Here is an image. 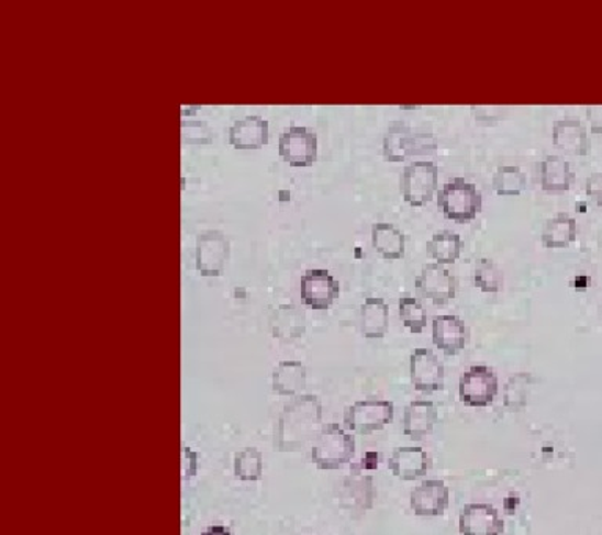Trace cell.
I'll use <instances>...</instances> for the list:
<instances>
[{"instance_id": "7", "label": "cell", "mask_w": 602, "mask_h": 535, "mask_svg": "<svg viewBox=\"0 0 602 535\" xmlns=\"http://www.w3.org/2000/svg\"><path fill=\"white\" fill-rule=\"evenodd\" d=\"M410 376L414 390L420 393L432 394L444 390L446 371L443 361L428 347H417L411 352Z\"/></svg>"}, {"instance_id": "10", "label": "cell", "mask_w": 602, "mask_h": 535, "mask_svg": "<svg viewBox=\"0 0 602 535\" xmlns=\"http://www.w3.org/2000/svg\"><path fill=\"white\" fill-rule=\"evenodd\" d=\"M341 294V283L326 269H310L300 281L301 300L312 310H326Z\"/></svg>"}, {"instance_id": "25", "label": "cell", "mask_w": 602, "mask_h": 535, "mask_svg": "<svg viewBox=\"0 0 602 535\" xmlns=\"http://www.w3.org/2000/svg\"><path fill=\"white\" fill-rule=\"evenodd\" d=\"M413 126L406 121L394 120L388 124L383 134V154L391 163L409 159V141Z\"/></svg>"}, {"instance_id": "13", "label": "cell", "mask_w": 602, "mask_h": 535, "mask_svg": "<svg viewBox=\"0 0 602 535\" xmlns=\"http://www.w3.org/2000/svg\"><path fill=\"white\" fill-rule=\"evenodd\" d=\"M431 468V456L421 446H400L392 450L388 459V470L400 481H417L424 478Z\"/></svg>"}, {"instance_id": "21", "label": "cell", "mask_w": 602, "mask_h": 535, "mask_svg": "<svg viewBox=\"0 0 602 535\" xmlns=\"http://www.w3.org/2000/svg\"><path fill=\"white\" fill-rule=\"evenodd\" d=\"M306 366L301 361H281L271 374V388L275 393L297 398L306 388Z\"/></svg>"}, {"instance_id": "22", "label": "cell", "mask_w": 602, "mask_h": 535, "mask_svg": "<svg viewBox=\"0 0 602 535\" xmlns=\"http://www.w3.org/2000/svg\"><path fill=\"white\" fill-rule=\"evenodd\" d=\"M578 236V219L570 212H557L545 222L542 242L548 248H565Z\"/></svg>"}, {"instance_id": "19", "label": "cell", "mask_w": 602, "mask_h": 535, "mask_svg": "<svg viewBox=\"0 0 602 535\" xmlns=\"http://www.w3.org/2000/svg\"><path fill=\"white\" fill-rule=\"evenodd\" d=\"M539 182L549 192H565L576 181V171L571 164L559 154H548L538 164Z\"/></svg>"}, {"instance_id": "6", "label": "cell", "mask_w": 602, "mask_h": 535, "mask_svg": "<svg viewBox=\"0 0 602 535\" xmlns=\"http://www.w3.org/2000/svg\"><path fill=\"white\" fill-rule=\"evenodd\" d=\"M499 393V379L490 366H471L462 372L458 382V395L462 404L472 409H484L494 402Z\"/></svg>"}, {"instance_id": "37", "label": "cell", "mask_w": 602, "mask_h": 535, "mask_svg": "<svg viewBox=\"0 0 602 535\" xmlns=\"http://www.w3.org/2000/svg\"><path fill=\"white\" fill-rule=\"evenodd\" d=\"M381 456L376 450H369L363 456L361 461L358 465L352 464V472L359 471H376L380 467Z\"/></svg>"}, {"instance_id": "28", "label": "cell", "mask_w": 602, "mask_h": 535, "mask_svg": "<svg viewBox=\"0 0 602 535\" xmlns=\"http://www.w3.org/2000/svg\"><path fill=\"white\" fill-rule=\"evenodd\" d=\"M473 285L483 292H494L501 291L502 286H504V272H502L499 264L491 258H479L476 264H473Z\"/></svg>"}, {"instance_id": "33", "label": "cell", "mask_w": 602, "mask_h": 535, "mask_svg": "<svg viewBox=\"0 0 602 535\" xmlns=\"http://www.w3.org/2000/svg\"><path fill=\"white\" fill-rule=\"evenodd\" d=\"M438 148V138L431 127H413L409 143L410 156L433 153Z\"/></svg>"}, {"instance_id": "8", "label": "cell", "mask_w": 602, "mask_h": 535, "mask_svg": "<svg viewBox=\"0 0 602 535\" xmlns=\"http://www.w3.org/2000/svg\"><path fill=\"white\" fill-rule=\"evenodd\" d=\"M414 288L424 299L432 300L436 305H443L457 296V278L444 264L427 263L417 274Z\"/></svg>"}, {"instance_id": "30", "label": "cell", "mask_w": 602, "mask_h": 535, "mask_svg": "<svg viewBox=\"0 0 602 535\" xmlns=\"http://www.w3.org/2000/svg\"><path fill=\"white\" fill-rule=\"evenodd\" d=\"M399 316L402 319L403 325L416 335H420L427 327V311L416 297H400Z\"/></svg>"}, {"instance_id": "26", "label": "cell", "mask_w": 602, "mask_h": 535, "mask_svg": "<svg viewBox=\"0 0 602 535\" xmlns=\"http://www.w3.org/2000/svg\"><path fill=\"white\" fill-rule=\"evenodd\" d=\"M462 248L461 236L455 231H436L427 242V252L439 264L457 261Z\"/></svg>"}, {"instance_id": "1", "label": "cell", "mask_w": 602, "mask_h": 535, "mask_svg": "<svg viewBox=\"0 0 602 535\" xmlns=\"http://www.w3.org/2000/svg\"><path fill=\"white\" fill-rule=\"evenodd\" d=\"M321 401L314 394L293 398L278 417L274 446L278 453H299L308 445H314L325 424H322Z\"/></svg>"}, {"instance_id": "27", "label": "cell", "mask_w": 602, "mask_h": 535, "mask_svg": "<svg viewBox=\"0 0 602 535\" xmlns=\"http://www.w3.org/2000/svg\"><path fill=\"white\" fill-rule=\"evenodd\" d=\"M491 186L499 196H520L527 187L526 171L520 165H499L491 179Z\"/></svg>"}, {"instance_id": "35", "label": "cell", "mask_w": 602, "mask_h": 535, "mask_svg": "<svg viewBox=\"0 0 602 535\" xmlns=\"http://www.w3.org/2000/svg\"><path fill=\"white\" fill-rule=\"evenodd\" d=\"M471 112L473 119L482 121V123L493 124L504 119L506 108L505 105L495 104H472Z\"/></svg>"}, {"instance_id": "18", "label": "cell", "mask_w": 602, "mask_h": 535, "mask_svg": "<svg viewBox=\"0 0 602 535\" xmlns=\"http://www.w3.org/2000/svg\"><path fill=\"white\" fill-rule=\"evenodd\" d=\"M269 120L258 113H253V115H245L234 121L227 135L236 148H258L269 141Z\"/></svg>"}, {"instance_id": "5", "label": "cell", "mask_w": 602, "mask_h": 535, "mask_svg": "<svg viewBox=\"0 0 602 535\" xmlns=\"http://www.w3.org/2000/svg\"><path fill=\"white\" fill-rule=\"evenodd\" d=\"M395 406L391 401H359L344 412V427L358 435H370L394 421Z\"/></svg>"}, {"instance_id": "2", "label": "cell", "mask_w": 602, "mask_h": 535, "mask_svg": "<svg viewBox=\"0 0 602 535\" xmlns=\"http://www.w3.org/2000/svg\"><path fill=\"white\" fill-rule=\"evenodd\" d=\"M436 200L444 218L457 223L472 222L483 207V196L479 186L462 176H454L444 182Z\"/></svg>"}, {"instance_id": "20", "label": "cell", "mask_w": 602, "mask_h": 535, "mask_svg": "<svg viewBox=\"0 0 602 535\" xmlns=\"http://www.w3.org/2000/svg\"><path fill=\"white\" fill-rule=\"evenodd\" d=\"M270 327L277 338H300L306 332V314L293 303H282L271 313Z\"/></svg>"}, {"instance_id": "14", "label": "cell", "mask_w": 602, "mask_h": 535, "mask_svg": "<svg viewBox=\"0 0 602 535\" xmlns=\"http://www.w3.org/2000/svg\"><path fill=\"white\" fill-rule=\"evenodd\" d=\"M450 490L444 481L427 479L411 492L410 504L416 516H443L449 509Z\"/></svg>"}, {"instance_id": "39", "label": "cell", "mask_w": 602, "mask_h": 535, "mask_svg": "<svg viewBox=\"0 0 602 535\" xmlns=\"http://www.w3.org/2000/svg\"><path fill=\"white\" fill-rule=\"evenodd\" d=\"M586 115L593 134H602V104L587 105Z\"/></svg>"}, {"instance_id": "9", "label": "cell", "mask_w": 602, "mask_h": 535, "mask_svg": "<svg viewBox=\"0 0 602 535\" xmlns=\"http://www.w3.org/2000/svg\"><path fill=\"white\" fill-rule=\"evenodd\" d=\"M278 149L289 164L311 165L317 159V134L311 127L291 124L281 132Z\"/></svg>"}, {"instance_id": "12", "label": "cell", "mask_w": 602, "mask_h": 535, "mask_svg": "<svg viewBox=\"0 0 602 535\" xmlns=\"http://www.w3.org/2000/svg\"><path fill=\"white\" fill-rule=\"evenodd\" d=\"M230 253V241L220 230H205L198 236L194 259L201 274L219 275Z\"/></svg>"}, {"instance_id": "11", "label": "cell", "mask_w": 602, "mask_h": 535, "mask_svg": "<svg viewBox=\"0 0 602 535\" xmlns=\"http://www.w3.org/2000/svg\"><path fill=\"white\" fill-rule=\"evenodd\" d=\"M458 531L461 535H502L505 523L494 505L472 503L461 509Z\"/></svg>"}, {"instance_id": "34", "label": "cell", "mask_w": 602, "mask_h": 535, "mask_svg": "<svg viewBox=\"0 0 602 535\" xmlns=\"http://www.w3.org/2000/svg\"><path fill=\"white\" fill-rule=\"evenodd\" d=\"M182 138L186 142L204 143L211 142L212 131L204 120L182 119L181 121Z\"/></svg>"}, {"instance_id": "29", "label": "cell", "mask_w": 602, "mask_h": 535, "mask_svg": "<svg viewBox=\"0 0 602 535\" xmlns=\"http://www.w3.org/2000/svg\"><path fill=\"white\" fill-rule=\"evenodd\" d=\"M263 454L256 448H245L234 457V475L242 482H258L263 479Z\"/></svg>"}, {"instance_id": "23", "label": "cell", "mask_w": 602, "mask_h": 535, "mask_svg": "<svg viewBox=\"0 0 602 535\" xmlns=\"http://www.w3.org/2000/svg\"><path fill=\"white\" fill-rule=\"evenodd\" d=\"M389 327V306L381 297H366L361 305L363 335L369 339H380Z\"/></svg>"}, {"instance_id": "3", "label": "cell", "mask_w": 602, "mask_h": 535, "mask_svg": "<svg viewBox=\"0 0 602 535\" xmlns=\"http://www.w3.org/2000/svg\"><path fill=\"white\" fill-rule=\"evenodd\" d=\"M354 434H347L339 424H325L311 448L312 464L321 471L341 470L355 457Z\"/></svg>"}, {"instance_id": "4", "label": "cell", "mask_w": 602, "mask_h": 535, "mask_svg": "<svg viewBox=\"0 0 602 535\" xmlns=\"http://www.w3.org/2000/svg\"><path fill=\"white\" fill-rule=\"evenodd\" d=\"M439 167L433 160H413L400 174V192L411 207H424L438 190Z\"/></svg>"}, {"instance_id": "32", "label": "cell", "mask_w": 602, "mask_h": 535, "mask_svg": "<svg viewBox=\"0 0 602 535\" xmlns=\"http://www.w3.org/2000/svg\"><path fill=\"white\" fill-rule=\"evenodd\" d=\"M531 374H516L510 377L505 387V405L510 409H523L527 401V387L531 384Z\"/></svg>"}, {"instance_id": "31", "label": "cell", "mask_w": 602, "mask_h": 535, "mask_svg": "<svg viewBox=\"0 0 602 535\" xmlns=\"http://www.w3.org/2000/svg\"><path fill=\"white\" fill-rule=\"evenodd\" d=\"M345 487L350 490L355 504H358L365 511L372 509L374 500H376L374 478L361 476L359 472H352L350 478L345 479Z\"/></svg>"}, {"instance_id": "16", "label": "cell", "mask_w": 602, "mask_h": 535, "mask_svg": "<svg viewBox=\"0 0 602 535\" xmlns=\"http://www.w3.org/2000/svg\"><path fill=\"white\" fill-rule=\"evenodd\" d=\"M553 142L561 152L586 156L592 149L589 130L579 116H560L553 123Z\"/></svg>"}, {"instance_id": "17", "label": "cell", "mask_w": 602, "mask_h": 535, "mask_svg": "<svg viewBox=\"0 0 602 535\" xmlns=\"http://www.w3.org/2000/svg\"><path fill=\"white\" fill-rule=\"evenodd\" d=\"M439 413L432 401H413L403 410V434L411 442H421L435 431Z\"/></svg>"}, {"instance_id": "15", "label": "cell", "mask_w": 602, "mask_h": 535, "mask_svg": "<svg viewBox=\"0 0 602 535\" xmlns=\"http://www.w3.org/2000/svg\"><path fill=\"white\" fill-rule=\"evenodd\" d=\"M433 344L447 357L460 354L468 343V327L457 314H439L432 322Z\"/></svg>"}, {"instance_id": "24", "label": "cell", "mask_w": 602, "mask_h": 535, "mask_svg": "<svg viewBox=\"0 0 602 535\" xmlns=\"http://www.w3.org/2000/svg\"><path fill=\"white\" fill-rule=\"evenodd\" d=\"M372 245L387 259L405 256L406 237L394 223L377 222L372 225Z\"/></svg>"}, {"instance_id": "38", "label": "cell", "mask_w": 602, "mask_h": 535, "mask_svg": "<svg viewBox=\"0 0 602 535\" xmlns=\"http://www.w3.org/2000/svg\"><path fill=\"white\" fill-rule=\"evenodd\" d=\"M587 193L602 207V170L594 171L586 181Z\"/></svg>"}, {"instance_id": "36", "label": "cell", "mask_w": 602, "mask_h": 535, "mask_svg": "<svg viewBox=\"0 0 602 535\" xmlns=\"http://www.w3.org/2000/svg\"><path fill=\"white\" fill-rule=\"evenodd\" d=\"M198 471V454L189 446H182V481H189Z\"/></svg>"}, {"instance_id": "40", "label": "cell", "mask_w": 602, "mask_h": 535, "mask_svg": "<svg viewBox=\"0 0 602 535\" xmlns=\"http://www.w3.org/2000/svg\"><path fill=\"white\" fill-rule=\"evenodd\" d=\"M201 535H233L231 531L225 526H211L208 531H204Z\"/></svg>"}]
</instances>
